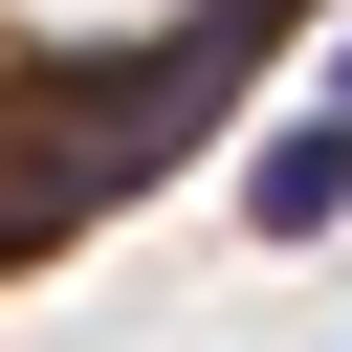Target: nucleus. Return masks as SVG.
Wrapping results in <instances>:
<instances>
[{
    "mask_svg": "<svg viewBox=\"0 0 352 352\" xmlns=\"http://www.w3.org/2000/svg\"><path fill=\"white\" fill-rule=\"evenodd\" d=\"M330 220H352V110L264 132V176H242V242H330Z\"/></svg>",
    "mask_w": 352,
    "mask_h": 352,
    "instance_id": "f257e3e1",
    "label": "nucleus"
},
{
    "mask_svg": "<svg viewBox=\"0 0 352 352\" xmlns=\"http://www.w3.org/2000/svg\"><path fill=\"white\" fill-rule=\"evenodd\" d=\"M330 110H352V44H330Z\"/></svg>",
    "mask_w": 352,
    "mask_h": 352,
    "instance_id": "f03ea898",
    "label": "nucleus"
}]
</instances>
